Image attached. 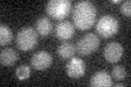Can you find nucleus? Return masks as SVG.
I'll return each instance as SVG.
<instances>
[{
    "label": "nucleus",
    "instance_id": "obj_6",
    "mask_svg": "<svg viewBox=\"0 0 131 87\" xmlns=\"http://www.w3.org/2000/svg\"><path fill=\"white\" fill-rule=\"evenodd\" d=\"M52 63V57L49 52L42 50L35 52L31 58V64L35 70L38 71H44L48 69Z\"/></svg>",
    "mask_w": 131,
    "mask_h": 87
},
{
    "label": "nucleus",
    "instance_id": "obj_14",
    "mask_svg": "<svg viewBox=\"0 0 131 87\" xmlns=\"http://www.w3.org/2000/svg\"><path fill=\"white\" fill-rule=\"evenodd\" d=\"M12 38H13L12 31L6 25V24L1 23L0 24V45H1V46H5V45L10 44Z\"/></svg>",
    "mask_w": 131,
    "mask_h": 87
},
{
    "label": "nucleus",
    "instance_id": "obj_19",
    "mask_svg": "<svg viewBox=\"0 0 131 87\" xmlns=\"http://www.w3.org/2000/svg\"><path fill=\"white\" fill-rule=\"evenodd\" d=\"M110 2H112V3H119V2H120V0H112Z\"/></svg>",
    "mask_w": 131,
    "mask_h": 87
},
{
    "label": "nucleus",
    "instance_id": "obj_10",
    "mask_svg": "<svg viewBox=\"0 0 131 87\" xmlns=\"http://www.w3.org/2000/svg\"><path fill=\"white\" fill-rule=\"evenodd\" d=\"M90 85L93 86V87H97V86L109 87V86L113 85L112 75L106 71H98L91 77V80H90Z\"/></svg>",
    "mask_w": 131,
    "mask_h": 87
},
{
    "label": "nucleus",
    "instance_id": "obj_9",
    "mask_svg": "<svg viewBox=\"0 0 131 87\" xmlns=\"http://www.w3.org/2000/svg\"><path fill=\"white\" fill-rule=\"evenodd\" d=\"M56 37L60 40H68L74 34V25L67 20H62L57 24L55 28Z\"/></svg>",
    "mask_w": 131,
    "mask_h": 87
},
{
    "label": "nucleus",
    "instance_id": "obj_13",
    "mask_svg": "<svg viewBox=\"0 0 131 87\" xmlns=\"http://www.w3.org/2000/svg\"><path fill=\"white\" fill-rule=\"evenodd\" d=\"M75 51H77V49L74 47V45H72L71 43H68V41H63L57 48V53L62 59H71L72 57H74Z\"/></svg>",
    "mask_w": 131,
    "mask_h": 87
},
{
    "label": "nucleus",
    "instance_id": "obj_12",
    "mask_svg": "<svg viewBox=\"0 0 131 87\" xmlns=\"http://www.w3.org/2000/svg\"><path fill=\"white\" fill-rule=\"evenodd\" d=\"M18 52L13 48H6L1 50V53H0V62H1L2 65H6V67L14 64L18 60Z\"/></svg>",
    "mask_w": 131,
    "mask_h": 87
},
{
    "label": "nucleus",
    "instance_id": "obj_16",
    "mask_svg": "<svg viewBox=\"0 0 131 87\" xmlns=\"http://www.w3.org/2000/svg\"><path fill=\"white\" fill-rule=\"evenodd\" d=\"M127 73H126V70L122 65H115L114 69H113V72H112V76L117 81H122L124 78L126 77Z\"/></svg>",
    "mask_w": 131,
    "mask_h": 87
},
{
    "label": "nucleus",
    "instance_id": "obj_2",
    "mask_svg": "<svg viewBox=\"0 0 131 87\" xmlns=\"http://www.w3.org/2000/svg\"><path fill=\"white\" fill-rule=\"evenodd\" d=\"M38 34L32 27H23L16 34V45L23 51L32 50L36 46Z\"/></svg>",
    "mask_w": 131,
    "mask_h": 87
},
{
    "label": "nucleus",
    "instance_id": "obj_4",
    "mask_svg": "<svg viewBox=\"0 0 131 87\" xmlns=\"http://www.w3.org/2000/svg\"><path fill=\"white\" fill-rule=\"evenodd\" d=\"M96 32L103 38H109L114 36L119 30V23L115 16L110 14L103 15L96 23Z\"/></svg>",
    "mask_w": 131,
    "mask_h": 87
},
{
    "label": "nucleus",
    "instance_id": "obj_5",
    "mask_svg": "<svg viewBox=\"0 0 131 87\" xmlns=\"http://www.w3.org/2000/svg\"><path fill=\"white\" fill-rule=\"evenodd\" d=\"M100 46V38L94 33H89L80 38L77 43V51L84 56H89L93 53Z\"/></svg>",
    "mask_w": 131,
    "mask_h": 87
},
{
    "label": "nucleus",
    "instance_id": "obj_1",
    "mask_svg": "<svg viewBox=\"0 0 131 87\" xmlns=\"http://www.w3.org/2000/svg\"><path fill=\"white\" fill-rule=\"evenodd\" d=\"M96 20V8L91 1L82 0L77 2L73 9V22L79 30L91 28Z\"/></svg>",
    "mask_w": 131,
    "mask_h": 87
},
{
    "label": "nucleus",
    "instance_id": "obj_7",
    "mask_svg": "<svg viewBox=\"0 0 131 87\" xmlns=\"http://www.w3.org/2000/svg\"><path fill=\"white\" fill-rule=\"evenodd\" d=\"M66 72L68 76L72 78H79L84 75L85 73V63L80 58L72 57L71 60L66 65Z\"/></svg>",
    "mask_w": 131,
    "mask_h": 87
},
{
    "label": "nucleus",
    "instance_id": "obj_15",
    "mask_svg": "<svg viewBox=\"0 0 131 87\" xmlns=\"http://www.w3.org/2000/svg\"><path fill=\"white\" fill-rule=\"evenodd\" d=\"M15 75L16 77L19 78L20 81H24V80H27L31 75V69L28 65H20V67L16 68L15 70Z\"/></svg>",
    "mask_w": 131,
    "mask_h": 87
},
{
    "label": "nucleus",
    "instance_id": "obj_11",
    "mask_svg": "<svg viewBox=\"0 0 131 87\" xmlns=\"http://www.w3.org/2000/svg\"><path fill=\"white\" fill-rule=\"evenodd\" d=\"M52 31V23L47 16H40L36 21V32L42 37H46Z\"/></svg>",
    "mask_w": 131,
    "mask_h": 87
},
{
    "label": "nucleus",
    "instance_id": "obj_18",
    "mask_svg": "<svg viewBox=\"0 0 131 87\" xmlns=\"http://www.w3.org/2000/svg\"><path fill=\"white\" fill-rule=\"evenodd\" d=\"M115 86H116V87H121V86H125V84H124V83H116V84H115Z\"/></svg>",
    "mask_w": 131,
    "mask_h": 87
},
{
    "label": "nucleus",
    "instance_id": "obj_17",
    "mask_svg": "<svg viewBox=\"0 0 131 87\" xmlns=\"http://www.w3.org/2000/svg\"><path fill=\"white\" fill-rule=\"evenodd\" d=\"M120 11L126 16L131 15V1L130 0H126L125 2H122V5L120 7Z\"/></svg>",
    "mask_w": 131,
    "mask_h": 87
},
{
    "label": "nucleus",
    "instance_id": "obj_8",
    "mask_svg": "<svg viewBox=\"0 0 131 87\" xmlns=\"http://www.w3.org/2000/svg\"><path fill=\"white\" fill-rule=\"evenodd\" d=\"M124 53V47L118 41H112L107 44L104 48V57L110 63L119 61Z\"/></svg>",
    "mask_w": 131,
    "mask_h": 87
},
{
    "label": "nucleus",
    "instance_id": "obj_3",
    "mask_svg": "<svg viewBox=\"0 0 131 87\" xmlns=\"http://www.w3.org/2000/svg\"><path fill=\"white\" fill-rule=\"evenodd\" d=\"M72 9V3L69 0H50L46 5V12L49 16L62 21L67 18Z\"/></svg>",
    "mask_w": 131,
    "mask_h": 87
}]
</instances>
